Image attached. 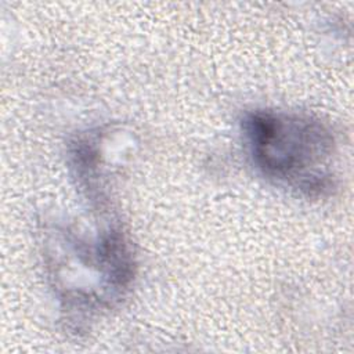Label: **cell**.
<instances>
[{"mask_svg": "<svg viewBox=\"0 0 354 354\" xmlns=\"http://www.w3.org/2000/svg\"><path fill=\"white\" fill-rule=\"evenodd\" d=\"M54 225L46 239L48 278L71 321H91L129 292L136 277L133 248L118 224L95 232Z\"/></svg>", "mask_w": 354, "mask_h": 354, "instance_id": "obj_1", "label": "cell"}, {"mask_svg": "<svg viewBox=\"0 0 354 354\" xmlns=\"http://www.w3.org/2000/svg\"><path fill=\"white\" fill-rule=\"evenodd\" d=\"M241 131L252 165L266 178L307 196H319L333 187L336 142L319 118L253 109L242 118Z\"/></svg>", "mask_w": 354, "mask_h": 354, "instance_id": "obj_2", "label": "cell"}]
</instances>
